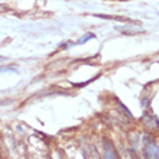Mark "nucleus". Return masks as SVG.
<instances>
[{"mask_svg":"<svg viewBox=\"0 0 159 159\" xmlns=\"http://www.w3.org/2000/svg\"><path fill=\"white\" fill-rule=\"evenodd\" d=\"M145 155L146 158H158V146L153 142H149L145 145Z\"/></svg>","mask_w":159,"mask_h":159,"instance_id":"1","label":"nucleus"},{"mask_svg":"<svg viewBox=\"0 0 159 159\" xmlns=\"http://www.w3.org/2000/svg\"><path fill=\"white\" fill-rule=\"evenodd\" d=\"M104 146H106V156H107V158H117V151L114 149L111 142L104 140Z\"/></svg>","mask_w":159,"mask_h":159,"instance_id":"2","label":"nucleus"}]
</instances>
